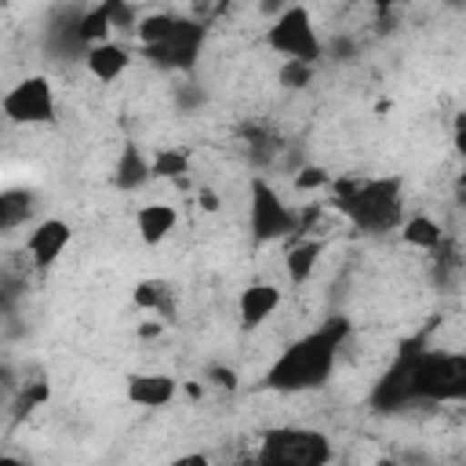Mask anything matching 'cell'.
I'll return each mask as SVG.
<instances>
[{"mask_svg": "<svg viewBox=\"0 0 466 466\" xmlns=\"http://www.w3.org/2000/svg\"><path fill=\"white\" fill-rule=\"evenodd\" d=\"M346 335H350V320L335 317V320L291 339L273 357V364L266 368L262 386L277 390V393H309V390L324 386L335 375V364H339Z\"/></svg>", "mask_w": 466, "mask_h": 466, "instance_id": "6da1fadb", "label": "cell"}, {"mask_svg": "<svg viewBox=\"0 0 466 466\" xmlns=\"http://www.w3.org/2000/svg\"><path fill=\"white\" fill-rule=\"evenodd\" d=\"M331 204L335 211L360 233H390L404 222V182L386 175H342L331 182Z\"/></svg>", "mask_w": 466, "mask_h": 466, "instance_id": "7a4b0ae2", "label": "cell"}, {"mask_svg": "<svg viewBox=\"0 0 466 466\" xmlns=\"http://www.w3.org/2000/svg\"><path fill=\"white\" fill-rule=\"evenodd\" d=\"M400 364L411 400L466 404V350H419Z\"/></svg>", "mask_w": 466, "mask_h": 466, "instance_id": "3957f363", "label": "cell"}, {"mask_svg": "<svg viewBox=\"0 0 466 466\" xmlns=\"http://www.w3.org/2000/svg\"><path fill=\"white\" fill-rule=\"evenodd\" d=\"M262 44L280 58H299L313 66H320V58L328 55V40L317 29V15L302 0H288L284 7L273 11L269 25L262 29Z\"/></svg>", "mask_w": 466, "mask_h": 466, "instance_id": "277c9868", "label": "cell"}, {"mask_svg": "<svg viewBox=\"0 0 466 466\" xmlns=\"http://www.w3.org/2000/svg\"><path fill=\"white\" fill-rule=\"evenodd\" d=\"M248 229L255 244H284L288 237L302 233V211L288 204V197L262 175L248 182Z\"/></svg>", "mask_w": 466, "mask_h": 466, "instance_id": "5b68a950", "label": "cell"}, {"mask_svg": "<svg viewBox=\"0 0 466 466\" xmlns=\"http://www.w3.org/2000/svg\"><path fill=\"white\" fill-rule=\"evenodd\" d=\"M0 109L7 116V124L18 127H51L58 120V98H55V84L44 73H29L18 84H11L0 98Z\"/></svg>", "mask_w": 466, "mask_h": 466, "instance_id": "8992f818", "label": "cell"}, {"mask_svg": "<svg viewBox=\"0 0 466 466\" xmlns=\"http://www.w3.org/2000/svg\"><path fill=\"white\" fill-rule=\"evenodd\" d=\"M266 462L280 466H320L331 459V444L320 430H302V426H280L269 430L258 451Z\"/></svg>", "mask_w": 466, "mask_h": 466, "instance_id": "52a82bcc", "label": "cell"}, {"mask_svg": "<svg viewBox=\"0 0 466 466\" xmlns=\"http://www.w3.org/2000/svg\"><path fill=\"white\" fill-rule=\"evenodd\" d=\"M200 47H204V25H200L197 18L178 15L175 29H171L160 44L146 47L142 55H146L157 69H167V73H193V66L200 62Z\"/></svg>", "mask_w": 466, "mask_h": 466, "instance_id": "ba28073f", "label": "cell"}, {"mask_svg": "<svg viewBox=\"0 0 466 466\" xmlns=\"http://www.w3.org/2000/svg\"><path fill=\"white\" fill-rule=\"evenodd\" d=\"M69 244H73V226L66 218H58V215H47V218H36L29 226L25 240H22V251H25L29 266L44 273V269H55L62 262Z\"/></svg>", "mask_w": 466, "mask_h": 466, "instance_id": "9c48e42d", "label": "cell"}, {"mask_svg": "<svg viewBox=\"0 0 466 466\" xmlns=\"http://www.w3.org/2000/svg\"><path fill=\"white\" fill-rule=\"evenodd\" d=\"M284 306V291L273 280H248L237 295V328L240 331H258L262 324H269L277 317V309Z\"/></svg>", "mask_w": 466, "mask_h": 466, "instance_id": "30bf717a", "label": "cell"}, {"mask_svg": "<svg viewBox=\"0 0 466 466\" xmlns=\"http://www.w3.org/2000/svg\"><path fill=\"white\" fill-rule=\"evenodd\" d=\"M124 397H127V404H135V408L160 411V408H167V404L178 397V379L167 375V371H135V375H127V382H124Z\"/></svg>", "mask_w": 466, "mask_h": 466, "instance_id": "8fae6325", "label": "cell"}, {"mask_svg": "<svg viewBox=\"0 0 466 466\" xmlns=\"http://www.w3.org/2000/svg\"><path fill=\"white\" fill-rule=\"evenodd\" d=\"M324 258V240L317 233H295L284 240V277L291 280V288H302L313 280V273L320 269Z\"/></svg>", "mask_w": 466, "mask_h": 466, "instance_id": "7c38bea8", "label": "cell"}, {"mask_svg": "<svg viewBox=\"0 0 466 466\" xmlns=\"http://www.w3.org/2000/svg\"><path fill=\"white\" fill-rule=\"evenodd\" d=\"M131 47L120 44V40H102V44H91L84 47V69L95 84H116L127 76L131 69Z\"/></svg>", "mask_w": 466, "mask_h": 466, "instance_id": "4fadbf2b", "label": "cell"}, {"mask_svg": "<svg viewBox=\"0 0 466 466\" xmlns=\"http://www.w3.org/2000/svg\"><path fill=\"white\" fill-rule=\"evenodd\" d=\"M178 229V208L171 200H146L135 211V233L146 248H160Z\"/></svg>", "mask_w": 466, "mask_h": 466, "instance_id": "5bb4252c", "label": "cell"}, {"mask_svg": "<svg viewBox=\"0 0 466 466\" xmlns=\"http://www.w3.org/2000/svg\"><path fill=\"white\" fill-rule=\"evenodd\" d=\"M113 182H116V189H124V193H135V189H142L146 182H153L149 153H142L135 142L120 146V153H116V167H113Z\"/></svg>", "mask_w": 466, "mask_h": 466, "instance_id": "9a60e30c", "label": "cell"}, {"mask_svg": "<svg viewBox=\"0 0 466 466\" xmlns=\"http://www.w3.org/2000/svg\"><path fill=\"white\" fill-rule=\"evenodd\" d=\"M397 237H400V244H408L415 251H441L444 248V226L433 215H426V211L404 215Z\"/></svg>", "mask_w": 466, "mask_h": 466, "instance_id": "2e32d148", "label": "cell"}, {"mask_svg": "<svg viewBox=\"0 0 466 466\" xmlns=\"http://www.w3.org/2000/svg\"><path fill=\"white\" fill-rule=\"evenodd\" d=\"M109 33H113V15H109V4L106 0H98L95 7H87L76 18V25H73V36H76L80 47L102 44V40H109Z\"/></svg>", "mask_w": 466, "mask_h": 466, "instance_id": "e0dca14e", "label": "cell"}, {"mask_svg": "<svg viewBox=\"0 0 466 466\" xmlns=\"http://www.w3.org/2000/svg\"><path fill=\"white\" fill-rule=\"evenodd\" d=\"M175 22H178V15H171V11H146V15H138V22H135V40H138V47L146 51V47H153V44H160L171 29H175Z\"/></svg>", "mask_w": 466, "mask_h": 466, "instance_id": "ac0fdd59", "label": "cell"}, {"mask_svg": "<svg viewBox=\"0 0 466 466\" xmlns=\"http://www.w3.org/2000/svg\"><path fill=\"white\" fill-rule=\"evenodd\" d=\"M149 164H153V178H186L189 175V153L178 149V146H157L149 153Z\"/></svg>", "mask_w": 466, "mask_h": 466, "instance_id": "d6986e66", "label": "cell"}, {"mask_svg": "<svg viewBox=\"0 0 466 466\" xmlns=\"http://www.w3.org/2000/svg\"><path fill=\"white\" fill-rule=\"evenodd\" d=\"M29 211H33L29 189H7L4 200H0V226L11 233L18 222H29Z\"/></svg>", "mask_w": 466, "mask_h": 466, "instance_id": "ffe728a7", "label": "cell"}, {"mask_svg": "<svg viewBox=\"0 0 466 466\" xmlns=\"http://www.w3.org/2000/svg\"><path fill=\"white\" fill-rule=\"evenodd\" d=\"M313 76H317V66H313V62L280 58V69H277L280 87H288V91H302V87H309V80H313Z\"/></svg>", "mask_w": 466, "mask_h": 466, "instance_id": "44dd1931", "label": "cell"}, {"mask_svg": "<svg viewBox=\"0 0 466 466\" xmlns=\"http://www.w3.org/2000/svg\"><path fill=\"white\" fill-rule=\"evenodd\" d=\"M167 299H171V291L160 280H138L135 291H131V302L138 309H149V313H164L167 309Z\"/></svg>", "mask_w": 466, "mask_h": 466, "instance_id": "7402d4cb", "label": "cell"}, {"mask_svg": "<svg viewBox=\"0 0 466 466\" xmlns=\"http://www.w3.org/2000/svg\"><path fill=\"white\" fill-rule=\"evenodd\" d=\"M331 175H328V167L324 164H306V167H299L295 171V178H291V186L299 189V193H313V189H331Z\"/></svg>", "mask_w": 466, "mask_h": 466, "instance_id": "603a6c76", "label": "cell"}, {"mask_svg": "<svg viewBox=\"0 0 466 466\" xmlns=\"http://www.w3.org/2000/svg\"><path fill=\"white\" fill-rule=\"evenodd\" d=\"M208 382H215V386H222V390H233V386H237V375H233L229 368H208Z\"/></svg>", "mask_w": 466, "mask_h": 466, "instance_id": "cb8c5ba5", "label": "cell"}, {"mask_svg": "<svg viewBox=\"0 0 466 466\" xmlns=\"http://www.w3.org/2000/svg\"><path fill=\"white\" fill-rule=\"evenodd\" d=\"M197 200H200V211H208V215H215L222 204H218V193L211 189V186H204L200 193H197Z\"/></svg>", "mask_w": 466, "mask_h": 466, "instance_id": "d4e9b609", "label": "cell"}, {"mask_svg": "<svg viewBox=\"0 0 466 466\" xmlns=\"http://www.w3.org/2000/svg\"><path fill=\"white\" fill-rule=\"evenodd\" d=\"M455 200L466 208V171H459V178H455Z\"/></svg>", "mask_w": 466, "mask_h": 466, "instance_id": "484cf974", "label": "cell"}, {"mask_svg": "<svg viewBox=\"0 0 466 466\" xmlns=\"http://www.w3.org/2000/svg\"><path fill=\"white\" fill-rule=\"evenodd\" d=\"M451 146L459 157H466V131H451Z\"/></svg>", "mask_w": 466, "mask_h": 466, "instance_id": "4316f807", "label": "cell"}, {"mask_svg": "<svg viewBox=\"0 0 466 466\" xmlns=\"http://www.w3.org/2000/svg\"><path fill=\"white\" fill-rule=\"evenodd\" d=\"M451 131H466V106L455 113V120H451Z\"/></svg>", "mask_w": 466, "mask_h": 466, "instance_id": "83f0119b", "label": "cell"}, {"mask_svg": "<svg viewBox=\"0 0 466 466\" xmlns=\"http://www.w3.org/2000/svg\"><path fill=\"white\" fill-rule=\"evenodd\" d=\"M375 7H393V4H408V0H371Z\"/></svg>", "mask_w": 466, "mask_h": 466, "instance_id": "f1b7e54d", "label": "cell"}]
</instances>
